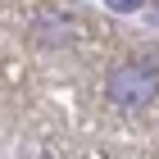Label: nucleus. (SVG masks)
I'll list each match as a JSON object with an SVG mask.
<instances>
[{"mask_svg":"<svg viewBox=\"0 0 159 159\" xmlns=\"http://www.w3.org/2000/svg\"><path fill=\"white\" fill-rule=\"evenodd\" d=\"M155 91H159V73L146 64H123L109 77V100L118 109H141V105L155 100Z\"/></svg>","mask_w":159,"mask_h":159,"instance_id":"f257e3e1","label":"nucleus"},{"mask_svg":"<svg viewBox=\"0 0 159 159\" xmlns=\"http://www.w3.org/2000/svg\"><path fill=\"white\" fill-rule=\"evenodd\" d=\"M105 5H109L114 14H132V9H141L146 0H105Z\"/></svg>","mask_w":159,"mask_h":159,"instance_id":"f03ea898","label":"nucleus"}]
</instances>
